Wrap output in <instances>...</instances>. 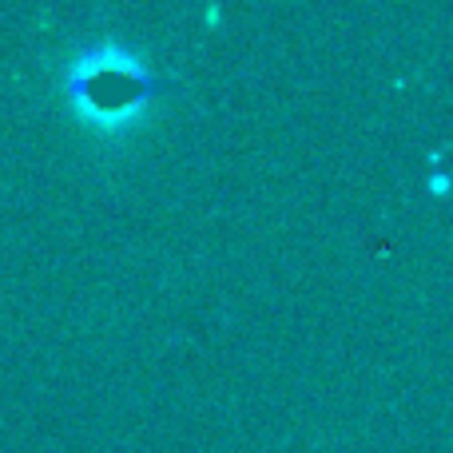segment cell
I'll return each mask as SVG.
<instances>
[{"instance_id": "6da1fadb", "label": "cell", "mask_w": 453, "mask_h": 453, "mask_svg": "<svg viewBox=\"0 0 453 453\" xmlns=\"http://www.w3.org/2000/svg\"><path fill=\"white\" fill-rule=\"evenodd\" d=\"M100 92H108L100 100V108L92 111V124L100 132L116 124H127V119L140 116V108L148 104L151 96V76L140 60L132 56H111V48H92L88 56H80L68 72V96L76 104V111L84 104H92Z\"/></svg>"}]
</instances>
